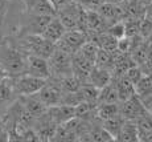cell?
<instances>
[{
  "mask_svg": "<svg viewBox=\"0 0 152 142\" xmlns=\"http://www.w3.org/2000/svg\"><path fill=\"white\" fill-rule=\"evenodd\" d=\"M0 63L7 68L10 77L24 75L27 65V53L10 44L0 45Z\"/></svg>",
  "mask_w": 152,
  "mask_h": 142,
  "instance_id": "6da1fadb",
  "label": "cell"
},
{
  "mask_svg": "<svg viewBox=\"0 0 152 142\" xmlns=\"http://www.w3.org/2000/svg\"><path fill=\"white\" fill-rule=\"evenodd\" d=\"M23 51L28 55H36L44 58H49L56 49V44L46 40L41 35L27 33L21 39Z\"/></svg>",
  "mask_w": 152,
  "mask_h": 142,
  "instance_id": "7a4b0ae2",
  "label": "cell"
},
{
  "mask_svg": "<svg viewBox=\"0 0 152 142\" xmlns=\"http://www.w3.org/2000/svg\"><path fill=\"white\" fill-rule=\"evenodd\" d=\"M46 81H48V78L36 77V76L28 75V73L16 76V77H11L13 90L19 97L32 96V94L39 93L41 88L46 84Z\"/></svg>",
  "mask_w": 152,
  "mask_h": 142,
  "instance_id": "3957f363",
  "label": "cell"
},
{
  "mask_svg": "<svg viewBox=\"0 0 152 142\" xmlns=\"http://www.w3.org/2000/svg\"><path fill=\"white\" fill-rule=\"evenodd\" d=\"M73 55L56 45L54 52L48 58L50 67V77H64L73 75Z\"/></svg>",
  "mask_w": 152,
  "mask_h": 142,
  "instance_id": "277c9868",
  "label": "cell"
},
{
  "mask_svg": "<svg viewBox=\"0 0 152 142\" xmlns=\"http://www.w3.org/2000/svg\"><path fill=\"white\" fill-rule=\"evenodd\" d=\"M87 40H89V36H87L86 32L80 31V29H69V31L65 32L62 39L58 41L56 45L70 53V55H74V53H77L82 48L83 44Z\"/></svg>",
  "mask_w": 152,
  "mask_h": 142,
  "instance_id": "5b68a950",
  "label": "cell"
},
{
  "mask_svg": "<svg viewBox=\"0 0 152 142\" xmlns=\"http://www.w3.org/2000/svg\"><path fill=\"white\" fill-rule=\"evenodd\" d=\"M36 94L49 108V106L61 104V101H62V96H64V90H62V88L60 87V84H58L53 77H49L48 81H46V84L44 85L41 88V90Z\"/></svg>",
  "mask_w": 152,
  "mask_h": 142,
  "instance_id": "8992f818",
  "label": "cell"
},
{
  "mask_svg": "<svg viewBox=\"0 0 152 142\" xmlns=\"http://www.w3.org/2000/svg\"><path fill=\"white\" fill-rule=\"evenodd\" d=\"M119 112L126 120H138L139 117H142L143 114L147 113V108L144 106L142 98L135 94L134 97L126 100V101L119 104Z\"/></svg>",
  "mask_w": 152,
  "mask_h": 142,
  "instance_id": "52a82bcc",
  "label": "cell"
},
{
  "mask_svg": "<svg viewBox=\"0 0 152 142\" xmlns=\"http://www.w3.org/2000/svg\"><path fill=\"white\" fill-rule=\"evenodd\" d=\"M25 73L36 76V77L49 78L50 77V67H49L48 58L40 57V56H36V55H28L27 53Z\"/></svg>",
  "mask_w": 152,
  "mask_h": 142,
  "instance_id": "ba28073f",
  "label": "cell"
},
{
  "mask_svg": "<svg viewBox=\"0 0 152 142\" xmlns=\"http://www.w3.org/2000/svg\"><path fill=\"white\" fill-rule=\"evenodd\" d=\"M48 113L58 125L65 124L75 117V106L65 105V104H58L48 108Z\"/></svg>",
  "mask_w": 152,
  "mask_h": 142,
  "instance_id": "9c48e42d",
  "label": "cell"
},
{
  "mask_svg": "<svg viewBox=\"0 0 152 142\" xmlns=\"http://www.w3.org/2000/svg\"><path fill=\"white\" fill-rule=\"evenodd\" d=\"M66 31H68V29L65 28V25L62 24V21H61L57 16H53L50 21L48 23V25L45 27V29H44V32L41 33V36L45 37L46 40L52 41V43L57 44L58 41L62 39V36L65 35Z\"/></svg>",
  "mask_w": 152,
  "mask_h": 142,
  "instance_id": "30bf717a",
  "label": "cell"
},
{
  "mask_svg": "<svg viewBox=\"0 0 152 142\" xmlns=\"http://www.w3.org/2000/svg\"><path fill=\"white\" fill-rule=\"evenodd\" d=\"M98 12L107 20V23L111 25L113 23L121 21V20H124V10L123 5L119 4H114V3H107L104 1L101 7L98 8Z\"/></svg>",
  "mask_w": 152,
  "mask_h": 142,
  "instance_id": "8fae6325",
  "label": "cell"
},
{
  "mask_svg": "<svg viewBox=\"0 0 152 142\" xmlns=\"http://www.w3.org/2000/svg\"><path fill=\"white\" fill-rule=\"evenodd\" d=\"M16 97L17 94L13 90L11 77L4 81H0V114L8 110V108L16 101Z\"/></svg>",
  "mask_w": 152,
  "mask_h": 142,
  "instance_id": "7c38bea8",
  "label": "cell"
},
{
  "mask_svg": "<svg viewBox=\"0 0 152 142\" xmlns=\"http://www.w3.org/2000/svg\"><path fill=\"white\" fill-rule=\"evenodd\" d=\"M113 72L110 69H106V68H101L98 65H94V68L91 69L89 75V78H87V82L93 84L94 87L99 88H104L106 85H109L111 81H113Z\"/></svg>",
  "mask_w": 152,
  "mask_h": 142,
  "instance_id": "4fadbf2b",
  "label": "cell"
},
{
  "mask_svg": "<svg viewBox=\"0 0 152 142\" xmlns=\"http://www.w3.org/2000/svg\"><path fill=\"white\" fill-rule=\"evenodd\" d=\"M23 3L29 13L50 15V16L57 15L56 8L53 7L50 0H23Z\"/></svg>",
  "mask_w": 152,
  "mask_h": 142,
  "instance_id": "5bb4252c",
  "label": "cell"
},
{
  "mask_svg": "<svg viewBox=\"0 0 152 142\" xmlns=\"http://www.w3.org/2000/svg\"><path fill=\"white\" fill-rule=\"evenodd\" d=\"M24 108L27 109L29 113L33 117H40L44 113L48 112V106L39 98L37 94H32V96H21L20 97Z\"/></svg>",
  "mask_w": 152,
  "mask_h": 142,
  "instance_id": "9a60e30c",
  "label": "cell"
},
{
  "mask_svg": "<svg viewBox=\"0 0 152 142\" xmlns=\"http://www.w3.org/2000/svg\"><path fill=\"white\" fill-rule=\"evenodd\" d=\"M50 15H37V13H29L28 17V25H27V33L33 35H41L48 25V23L52 20Z\"/></svg>",
  "mask_w": 152,
  "mask_h": 142,
  "instance_id": "2e32d148",
  "label": "cell"
},
{
  "mask_svg": "<svg viewBox=\"0 0 152 142\" xmlns=\"http://www.w3.org/2000/svg\"><path fill=\"white\" fill-rule=\"evenodd\" d=\"M113 78L116 84V89H118L119 102H123L136 94L135 84H132L126 76H119V77H113Z\"/></svg>",
  "mask_w": 152,
  "mask_h": 142,
  "instance_id": "e0dca14e",
  "label": "cell"
},
{
  "mask_svg": "<svg viewBox=\"0 0 152 142\" xmlns=\"http://www.w3.org/2000/svg\"><path fill=\"white\" fill-rule=\"evenodd\" d=\"M116 141H122V142L139 141V126L135 120H126L124 121Z\"/></svg>",
  "mask_w": 152,
  "mask_h": 142,
  "instance_id": "ac0fdd59",
  "label": "cell"
},
{
  "mask_svg": "<svg viewBox=\"0 0 152 142\" xmlns=\"http://www.w3.org/2000/svg\"><path fill=\"white\" fill-rule=\"evenodd\" d=\"M113 102H119L118 89H116V84L114 81V78L109 85H106L104 88L101 89L99 98H98V105L99 104H113Z\"/></svg>",
  "mask_w": 152,
  "mask_h": 142,
  "instance_id": "d6986e66",
  "label": "cell"
},
{
  "mask_svg": "<svg viewBox=\"0 0 152 142\" xmlns=\"http://www.w3.org/2000/svg\"><path fill=\"white\" fill-rule=\"evenodd\" d=\"M119 104L121 102H113V104H99L97 108V117L101 121H106L111 117L118 116L119 112Z\"/></svg>",
  "mask_w": 152,
  "mask_h": 142,
  "instance_id": "ffe728a7",
  "label": "cell"
},
{
  "mask_svg": "<svg viewBox=\"0 0 152 142\" xmlns=\"http://www.w3.org/2000/svg\"><path fill=\"white\" fill-rule=\"evenodd\" d=\"M124 121H126V118H123V116L119 113L118 116L111 117V118H109V120H106V121H102V125H103V128L106 129L116 141V138H118L119 132H121Z\"/></svg>",
  "mask_w": 152,
  "mask_h": 142,
  "instance_id": "44dd1931",
  "label": "cell"
},
{
  "mask_svg": "<svg viewBox=\"0 0 152 142\" xmlns=\"http://www.w3.org/2000/svg\"><path fill=\"white\" fill-rule=\"evenodd\" d=\"M98 51H99V47L97 45V44H95L94 41H91V40H87L86 43L83 44V47H82V48H81L78 52H80L85 58H87L89 61H91V63L95 64Z\"/></svg>",
  "mask_w": 152,
  "mask_h": 142,
  "instance_id": "7402d4cb",
  "label": "cell"
},
{
  "mask_svg": "<svg viewBox=\"0 0 152 142\" xmlns=\"http://www.w3.org/2000/svg\"><path fill=\"white\" fill-rule=\"evenodd\" d=\"M140 21H142V19H124L126 36L127 37L138 36L140 31Z\"/></svg>",
  "mask_w": 152,
  "mask_h": 142,
  "instance_id": "603a6c76",
  "label": "cell"
},
{
  "mask_svg": "<svg viewBox=\"0 0 152 142\" xmlns=\"http://www.w3.org/2000/svg\"><path fill=\"white\" fill-rule=\"evenodd\" d=\"M107 33H110L111 36H114L115 39H122V37L126 36V25H124V20H121V21L113 23L111 25H109L107 28Z\"/></svg>",
  "mask_w": 152,
  "mask_h": 142,
  "instance_id": "cb8c5ba5",
  "label": "cell"
},
{
  "mask_svg": "<svg viewBox=\"0 0 152 142\" xmlns=\"http://www.w3.org/2000/svg\"><path fill=\"white\" fill-rule=\"evenodd\" d=\"M124 76L130 80L132 84H138V81L140 78L144 76V72H143V69L139 67V65H134V67H131L130 69L127 70V72L124 73Z\"/></svg>",
  "mask_w": 152,
  "mask_h": 142,
  "instance_id": "d4e9b609",
  "label": "cell"
},
{
  "mask_svg": "<svg viewBox=\"0 0 152 142\" xmlns=\"http://www.w3.org/2000/svg\"><path fill=\"white\" fill-rule=\"evenodd\" d=\"M139 35L143 37V39L147 40L148 37L152 35V19L148 17L145 15V17H143L142 21H140V31H139Z\"/></svg>",
  "mask_w": 152,
  "mask_h": 142,
  "instance_id": "484cf974",
  "label": "cell"
},
{
  "mask_svg": "<svg viewBox=\"0 0 152 142\" xmlns=\"http://www.w3.org/2000/svg\"><path fill=\"white\" fill-rule=\"evenodd\" d=\"M77 1L80 5H82L83 8L86 10H93V11H97L102 4H103L106 0H74Z\"/></svg>",
  "mask_w": 152,
  "mask_h": 142,
  "instance_id": "4316f807",
  "label": "cell"
},
{
  "mask_svg": "<svg viewBox=\"0 0 152 142\" xmlns=\"http://www.w3.org/2000/svg\"><path fill=\"white\" fill-rule=\"evenodd\" d=\"M8 77H10V73H8L7 68L0 63V81H4V80H7Z\"/></svg>",
  "mask_w": 152,
  "mask_h": 142,
  "instance_id": "83f0119b",
  "label": "cell"
},
{
  "mask_svg": "<svg viewBox=\"0 0 152 142\" xmlns=\"http://www.w3.org/2000/svg\"><path fill=\"white\" fill-rule=\"evenodd\" d=\"M50 1H52V4H53V7L56 8V12H57V11L60 10V8H62L69 0H50Z\"/></svg>",
  "mask_w": 152,
  "mask_h": 142,
  "instance_id": "f1b7e54d",
  "label": "cell"
},
{
  "mask_svg": "<svg viewBox=\"0 0 152 142\" xmlns=\"http://www.w3.org/2000/svg\"><path fill=\"white\" fill-rule=\"evenodd\" d=\"M7 4H8V0H0V20H3V17H4Z\"/></svg>",
  "mask_w": 152,
  "mask_h": 142,
  "instance_id": "f546056e",
  "label": "cell"
},
{
  "mask_svg": "<svg viewBox=\"0 0 152 142\" xmlns=\"http://www.w3.org/2000/svg\"><path fill=\"white\" fill-rule=\"evenodd\" d=\"M107 3H114V4H119V5H123L126 1H128V0H106Z\"/></svg>",
  "mask_w": 152,
  "mask_h": 142,
  "instance_id": "4dcf8cb0",
  "label": "cell"
},
{
  "mask_svg": "<svg viewBox=\"0 0 152 142\" xmlns=\"http://www.w3.org/2000/svg\"><path fill=\"white\" fill-rule=\"evenodd\" d=\"M147 16L152 19V3H150V4H148V7H147Z\"/></svg>",
  "mask_w": 152,
  "mask_h": 142,
  "instance_id": "1f68e13d",
  "label": "cell"
},
{
  "mask_svg": "<svg viewBox=\"0 0 152 142\" xmlns=\"http://www.w3.org/2000/svg\"><path fill=\"white\" fill-rule=\"evenodd\" d=\"M145 3H147V4H150V3H152V0H144Z\"/></svg>",
  "mask_w": 152,
  "mask_h": 142,
  "instance_id": "d6a6232c",
  "label": "cell"
},
{
  "mask_svg": "<svg viewBox=\"0 0 152 142\" xmlns=\"http://www.w3.org/2000/svg\"><path fill=\"white\" fill-rule=\"evenodd\" d=\"M1 126H3V121L0 120V129H1Z\"/></svg>",
  "mask_w": 152,
  "mask_h": 142,
  "instance_id": "836d02e7",
  "label": "cell"
}]
</instances>
